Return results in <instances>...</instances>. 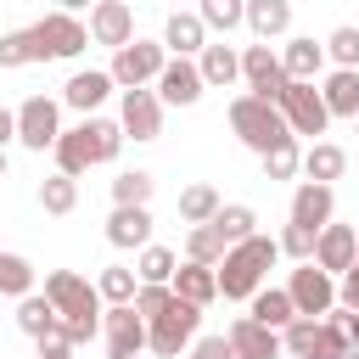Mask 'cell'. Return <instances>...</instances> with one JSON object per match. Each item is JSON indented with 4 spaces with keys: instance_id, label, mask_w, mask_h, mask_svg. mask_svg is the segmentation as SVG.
I'll list each match as a JSON object with an SVG mask.
<instances>
[{
    "instance_id": "37",
    "label": "cell",
    "mask_w": 359,
    "mask_h": 359,
    "mask_svg": "<svg viewBox=\"0 0 359 359\" xmlns=\"http://www.w3.org/2000/svg\"><path fill=\"white\" fill-rule=\"evenodd\" d=\"M196 17H202L208 28H219V34H230V28H241V22H247V0H202V6H196Z\"/></svg>"
},
{
    "instance_id": "32",
    "label": "cell",
    "mask_w": 359,
    "mask_h": 359,
    "mask_svg": "<svg viewBox=\"0 0 359 359\" xmlns=\"http://www.w3.org/2000/svg\"><path fill=\"white\" fill-rule=\"evenodd\" d=\"M224 236H219V224L208 219V224H191V236H185V258H196V264H219L224 258Z\"/></svg>"
},
{
    "instance_id": "8",
    "label": "cell",
    "mask_w": 359,
    "mask_h": 359,
    "mask_svg": "<svg viewBox=\"0 0 359 359\" xmlns=\"http://www.w3.org/2000/svg\"><path fill=\"white\" fill-rule=\"evenodd\" d=\"M163 62H168V45H151V39H129V45H118L112 50V84H123V90H135V84H151L157 73H163Z\"/></svg>"
},
{
    "instance_id": "16",
    "label": "cell",
    "mask_w": 359,
    "mask_h": 359,
    "mask_svg": "<svg viewBox=\"0 0 359 359\" xmlns=\"http://www.w3.org/2000/svg\"><path fill=\"white\" fill-rule=\"evenodd\" d=\"M353 258H359L353 224H320V236H314V264H320L325 275H342Z\"/></svg>"
},
{
    "instance_id": "38",
    "label": "cell",
    "mask_w": 359,
    "mask_h": 359,
    "mask_svg": "<svg viewBox=\"0 0 359 359\" xmlns=\"http://www.w3.org/2000/svg\"><path fill=\"white\" fill-rule=\"evenodd\" d=\"M28 62H45L39 45H34V34H28V28L0 34V67H28Z\"/></svg>"
},
{
    "instance_id": "17",
    "label": "cell",
    "mask_w": 359,
    "mask_h": 359,
    "mask_svg": "<svg viewBox=\"0 0 359 359\" xmlns=\"http://www.w3.org/2000/svg\"><path fill=\"white\" fill-rule=\"evenodd\" d=\"M224 342H230V353H236V359H280V353H286V348H280V331L258 325L252 314H241V320L230 325V337H224Z\"/></svg>"
},
{
    "instance_id": "50",
    "label": "cell",
    "mask_w": 359,
    "mask_h": 359,
    "mask_svg": "<svg viewBox=\"0 0 359 359\" xmlns=\"http://www.w3.org/2000/svg\"><path fill=\"white\" fill-rule=\"evenodd\" d=\"M0 180H6V151H0Z\"/></svg>"
},
{
    "instance_id": "10",
    "label": "cell",
    "mask_w": 359,
    "mask_h": 359,
    "mask_svg": "<svg viewBox=\"0 0 359 359\" xmlns=\"http://www.w3.org/2000/svg\"><path fill=\"white\" fill-rule=\"evenodd\" d=\"M56 135H62V107H56L50 95H28V101L17 107V140H22L28 151H50Z\"/></svg>"
},
{
    "instance_id": "7",
    "label": "cell",
    "mask_w": 359,
    "mask_h": 359,
    "mask_svg": "<svg viewBox=\"0 0 359 359\" xmlns=\"http://www.w3.org/2000/svg\"><path fill=\"white\" fill-rule=\"evenodd\" d=\"M28 34H34V45H39V56H45V62H50V56H56V62H67V56H79V50L90 45V28H84L73 11H50V17H39Z\"/></svg>"
},
{
    "instance_id": "36",
    "label": "cell",
    "mask_w": 359,
    "mask_h": 359,
    "mask_svg": "<svg viewBox=\"0 0 359 359\" xmlns=\"http://www.w3.org/2000/svg\"><path fill=\"white\" fill-rule=\"evenodd\" d=\"M135 286H140V275H135V269H123V264H107V269H101V280H95L101 303H135Z\"/></svg>"
},
{
    "instance_id": "14",
    "label": "cell",
    "mask_w": 359,
    "mask_h": 359,
    "mask_svg": "<svg viewBox=\"0 0 359 359\" xmlns=\"http://www.w3.org/2000/svg\"><path fill=\"white\" fill-rule=\"evenodd\" d=\"M241 79H247V90H252V95H264V101H275V95H280V84H286V67H280V56L269 50V39L241 50Z\"/></svg>"
},
{
    "instance_id": "47",
    "label": "cell",
    "mask_w": 359,
    "mask_h": 359,
    "mask_svg": "<svg viewBox=\"0 0 359 359\" xmlns=\"http://www.w3.org/2000/svg\"><path fill=\"white\" fill-rule=\"evenodd\" d=\"M11 140H17V112H6V107H0V151H6Z\"/></svg>"
},
{
    "instance_id": "12",
    "label": "cell",
    "mask_w": 359,
    "mask_h": 359,
    "mask_svg": "<svg viewBox=\"0 0 359 359\" xmlns=\"http://www.w3.org/2000/svg\"><path fill=\"white\" fill-rule=\"evenodd\" d=\"M123 140H157L163 135V101H157V90H146V84H135V90H123Z\"/></svg>"
},
{
    "instance_id": "33",
    "label": "cell",
    "mask_w": 359,
    "mask_h": 359,
    "mask_svg": "<svg viewBox=\"0 0 359 359\" xmlns=\"http://www.w3.org/2000/svg\"><path fill=\"white\" fill-rule=\"evenodd\" d=\"M34 292V264L22 252H0V297H28Z\"/></svg>"
},
{
    "instance_id": "4",
    "label": "cell",
    "mask_w": 359,
    "mask_h": 359,
    "mask_svg": "<svg viewBox=\"0 0 359 359\" xmlns=\"http://www.w3.org/2000/svg\"><path fill=\"white\" fill-rule=\"evenodd\" d=\"M230 129H236L241 146H252L258 157H264L269 146H280V140H297V135L286 129L280 107L264 101V95H236V101H230Z\"/></svg>"
},
{
    "instance_id": "6",
    "label": "cell",
    "mask_w": 359,
    "mask_h": 359,
    "mask_svg": "<svg viewBox=\"0 0 359 359\" xmlns=\"http://www.w3.org/2000/svg\"><path fill=\"white\" fill-rule=\"evenodd\" d=\"M275 107H280V118H286V129L292 135H325V123H331V112H325V101H320V90H314V79H286L280 84V95H275Z\"/></svg>"
},
{
    "instance_id": "11",
    "label": "cell",
    "mask_w": 359,
    "mask_h": 359,
    "mask_svg": "<svg viewBox=\"0 0 359 359\" xmlns=\"http://www.w3.org/2000/svg\"><path fill=\"white\" fill-rule=\"evenodd\" d=\"M101 325H107V359H135L146 348V320L135 314V303H107Z\"/></svg>"
},
{
    "instance_id": "29",
    "label": "cell",
    "mask_w": 359,
    "mask_h": 359,
    "mask_svg": "<svg viewBox=\"0 0 359 359\" xmlns=\"http://www.w3.org/2000/svg\"><path fill=\"white\" fill-rule=\"evenodd\" d=\"M280 67H286V79H314V73L325 67V45H314V39H286Z\"/></svg>"
},
{
    "instance_id": "45",
    "label": "cell",
    "mask_w": 359,
    "mask_h": 359,
    "mask_svg": "<svg viewBox=\"0 0 359 359\" xmlns=\"http://www.w3.org/2000/svg\"><path fill=\"white\" fill-rule=\"evenodd\" d=\"M337 303H348V309H359V258L342 269V286H337Z\"/></svg>"
},
{
    "instance_id": "40",
    "label": "cell",
    "mask_w": 359,
    "mask_h": 359,
    "mask_svg": "<svg viewBox=\"0 0 359 359\" xmlns=\"http://www.w3.org/2000/svg\"><path fill=\"white\" fill-rule=\"evenodd\" d=\"M168 297H174V286H168V280H140V286H135V314H140V320H151V314H163V309H168Z\"/></svg>"
},
{
    "instance_id": "48",
    "label": "cell",
    "mask_w": 359,
    "mask_h": 359,
    "mask_svg": "<svg viewBox=\"0 0 359 359\" xmlns=\"http://www.w3.org/2000/svg\"><path fill=\"white\" fill-rule=\"evenodd\" d=\"M84 6H90V0H62L56 11H84Z\"/></svg>"
},
{
    "instance_id": "41",
    "label": "cell",
    "mask_w": 359,
    "mask_h": 359,
    "mask_svg": "<svg viewBox=\"0 0 359 359\" xmlns=\"http://www.w3.org/2000/svg\"><path fill=\"white\" fill-rule=\"evenodd\" d=\"M174 264H180V258H174L168 247H151V241H146V247H140V269H135V275H140V280H168V275H174Z\"/></svg>"
},
{
    "instance_id": "27",
    "label": "cell",
    "mask_w": 359,
    "mask_h": 359,
    "mask_svg": "<svg viewBox=\"0 0 359 359\" xmlns=\"http://www.w3.org/2000/svg\"><path fill=\"white\" fill-rule=\"evenodd\" d=\"M252 320H258V325H269V331H280L286 320H297L292 292H286V286H258V292H252Z\"/></svg>"
},
{
    "instance_id": "3",
    "label": "cell",
    "mask_w": 359,
    "mask_h": 359,
    "mask_svg": "<svg viewBox=\"0 0 359 359\" xmlns=\"http://www.w3.org/2000/svg\"><path fill=\"white\" fill-rule=\"evenodd\" d=\"M280 258V241L275 236H241V241H230L224 247V258L213 264V275H219V297H252L258 286H264V275H269V264Z\"/></svg>"
},
{
    "instance_id": "51",
    "label": "cell",
    "mask_w": 359,
    "mask_h": 359,
    "mask_svg": "<svg viewBox=\"0 0 359 359\" xmlns=\"http://www.w3.org/2000/svg\"><path fill=\"white\" fill-rule=\"evenodd\" d=\"M353 129H359V112H353Z\"/></svg>"
},
{
    "instance_id": "5",
    "label": "cell",
    "mask_w": 359,
    "mask_h": 359,
    "mask_svg": "<svg viewBox=\"0 0 359 359\" xmlns=\"http://www.w3.org/2000/svg\"><path fill=\"white\" fill-rule=\"evenodd\" d=\"M196 325H202V309L185 303V297H168V309L146 320V348L163 353V359H180V348H191Z\"/></svg>"
},
{
    "instance_id": "35",
    "label": "cell",
    "mask_w": 359,
    "mask_h": 359,
    "mask_svg": "<svg viewBox=\"0 0 359 359\" xmlns=\"http://www.w3.org/2000/svg\"><path fill=\"white\" fill-rule=\"evenodd\" d=\"M213 224H219V236H224V241H241V236H252V230H258V213H252L247 202H219Z\"/></svg>"
},
{
    "instance_id": "28",
    "label": "cell",
    "mask_w": 359,
    "mask_h": 359,
    "mask_svg": "<svg viewBox=\"0 0 359 359\" xmlns=\"http://www.w3.org/2000/svg\"><path fill=\"white\" fill-rule=\"evenodd\" d=\"M17 325L39 342V337H50L62 320H56V309H50V297H45V292H28V297H17Z\"/></svg>"
},
{
    "instance_id": "20",
    "label": "cell",
    "mask_w": 359,
    "mask_h": 359,
    "mask_svg": "<svg viewBox=\"0 0 359 359\" xmlns=\"http://www.w3.org/2000/svg\"><path fill=\"white\" fill-rule=\"evenodd\" d=\"M107 95H112V73H101V67H90V73H73V79L62 84V101H67L73 112H84V118H90V112H95Z\"/></svg>"
},
{
    "instance_id": "42",
    "label": "cell",
    "mask_w": 359,
    "mask_h": 359,
    "mask_svg": "<svg viewBox=\"0 0 359 359\" xmlns=\"http://www.w3.org/2000/svg\"><path fill=\"white\" fill-rule=\"evenodd\" d=\"M325 56H331L337 67H359V28H337V34L325 39Z\"/></svg>"
},
{
    "instance_id": "13",
    "label": "cell",
    "mask_w": 359,
    "mask_h": 359,
    "mask_svg": "<svg viewBox=\"0 0 359 359\" xmlns=\"http://www.w3.org/2000/svg\"><path fill=\"white\" fill-rule=\"evenodd\" d=\"M202 67L191 62V56H174V62H163V73H157V101H168V107H196L202 101Z\"/></svg>"
},
{
    "instance_id": "54",
    "label": "cell",
    "mask_w": 359,
    "mask_h": 359,
    "mask_svg": "<svg viewBox=\"0 0 359 359\" xmlns=\"http://www.w3.org/2000/svg\"><path fill=\"white\" fill-rule=\"evenodd\" d=\"M353 236H359V230H353Z\"/></svg>"
},
{
    "instance_id": "19",
    "label": "cell",
    "mask_w": 359,
    "mask_h": 359,
    "mask_svg": "<svg viewBox=\"0 0 359 359\" xmlns=\"http://www.w3.org/2000/svg\"><path fill=\"white\" fill-rule=\"evenodd\" d=\"M168 286H174V297H185V303H196V309H208V303L219 297V275H213V264H196V258L174 264Z\"/></svg>"
},
{
    "instance_id": "43",
    "label": "cell",
    "mask_w": 359,
    "mask_h": 359,
    "mask_svg": "<svg viewBox=\"0 0 359 359\" xmlns=\"http://www.w3.org/2000/svg\"><path fill=\"white\" fill-rule=\"evenodd\" d=\"M314 236H320V230H309V224H286V230H280V252L303 264V258H314Z\"/></svg>"
},
{
    "instance_id": "34",
    "label": "cell",
    "mask_w": 359,
    "mask_h": 359,
    "mask_svg": "<svg viewBox=\"0 0 359 359\" xmlns=\"http://www.w3.org/2000/svg\"><path fill=\"white\" fill-rule=\"evenodd\" d=\"M213 213H219V191L213 185H185L180 191V219L185 224H208Z\"/></svg>"
},
{
    "instance_id": "53",
    "label": "cell",
    "mask_w": 359,
    "mask_h": 359,
    "mask_svg": "<svg viewBox=\"0 0 359 359\" xmlns=\"http://www.w3.org/2000/svg\"><path fill=\"white\" fill-rule=\"evenodd\" d=\"M224 359H236V353H224Z\"/></svg>"
},
{
    "instance_id": "9",
    "label": "cell",
    "mask_w": 359,
    "mask_h": 359,
    "mask_svg": "<svg viewBox=\"0 0 359 359\" xmlns=\"http://www.w3.org/2000/svg\"><path fill=\"white\" fill-rule=\"evenodd\" d=\"M286 292H292V309L297 314H331L337 309V275H325L314 258H303L297 269H292V280H286Z\"/></svg>"
},
{
    "instance_id": "1",
    "label": "cell",
    "mask_w": 359,
    "mask_h": 359,
    "mask_svg": "<svg viewBox=\"0 0 359 359\" xmlns=\"http://www.w3.org/2000/svg\"><path fill=\"white\" fill-rule=\"evenodd\" d=\"M56 174H84V168H95V163H112L118 151H123V123H112V118H84V123H73V129H62L56 135Z\"/></svg>"
},
{
    "instance_id": "44",
    "label": "cell",
    "mask_w": 359,
    "mask_h": 359,
    "mask_svg": "<svg viewBox=\"0 0 359 359\" xmlns=\"http://www.w3.org/2000/svg\"><path fill=\"white\" fill-rule=\"evenodd\" d=\"M39 359H73V342L62 337V325H56L50 337H39Z\"/></svg>"
},
{
    "instance_id": "21",
    "label": "cell",
    "mask_w": 359,
    "mask_h": 359,
    "mask_svg": "<svg viewBox=\"0 0 359 359\" xmlns=\"http://www.w3.org/2000/svg\"><path fill=\"white\" fill-rule=\"evenodd\" d=\"M163 45H168L174 56H196V50L208 45V22H202L196 11H174L168 28H163Z\"/></svg>"
},
{
    "instance_id": "23",
    "label": "cell",
    "mask_w": 359,
    "mask_h": 359,
    "mask_svg": "<svg viewBox=\"0 0 359 359\" xmlns=\"http://www.w3.org/2000/svg\"><path fill=\"white\" fill-rule=\"evenodd\" d=\"M320 101H325L331 118H353V112H359V67H337V73L325 79Z\"/></svg>"
},
{
    "instance_id": "18",
    "label": "cell",
    "mask_w": 359,
    "mask_h": 359,
    "mask_svg": "<svg viewBox=\"0 0 359 359\" xmlns=\"http://www.w3.org/2000/svg\"><path fill=\"white\" fill-rule=\"evenodd\" d=\"M331 213H337V191H331V185H320V180H303V185L292 191V224H309V230H320V224H331Z\"/></svg>"
},
{
    "instance_id": "30",
    "label": "cell",
    "mask_w": 359,
    "mask_h": 359,
    "mask_svg": "<svg viewBox=\"0 0 359 359\" xmlns=\"http://www.w3.org/2000/svg\"><path fill=\"white\" fill-rule=\"evenodd\" d=\"M151 185H157V180H151L146 168H123V174L112 180V208H146V202H151Z\"/></svg>"
},
{
    "instance_id": "31",
    "label": "cell",
    "mask_w": 359,
    "mask_h": 359,
    "mask_svg": "<svg viewBox=\"0 0 359 359\" xmlns=\"http://www.w3.org/2000/svg\"><path fill=\"white\" fill-rule=\"evenodd\" d=\"M39 208H45V213H73V208H79V180H73V174L39 180Z\"/></svg>"
},
{
    "instance_id": "15",
    "label": "cell",
    "mask_w": 359,
    "mask_h": 359,
    "mask_svg": "<svg viewBox=\"0 0 359 359\" xmlns=\"http://www.w3.org/2000/svg\"><path fill=\"white\" fill-rule=\"evenodd\" d=\"M90 39L95 45H129L135 39V11H129V0H95L90 6Z\"/></svg>"
},
{
    "instance_id": "49",
    "label": "cell",
    "mask_w": 359,
    "mask_h": 359,
    "mask_svg": "<svg viewBox=\"0 0 359 359\" xmlns=\"http://www.w3.org/2000/svg\"><path fill=\"white\" fill-rule=\"evenodd\" d=\"M348 337H353V342H359V309H353V320H348Z\"/></svg>"
},
{
    "instance_id": "52",
    "label": "cell",
    "mask_w": 359,
    "mask_h": 359,
    "mask_svg": "<svg viewBox=\"0 0 359 359\" xmlns=\"http://www.w3.org/2000/svg\"><path fill=\"white\" fill-rule=\"evenodd\" d=\"M342 359H359V353H342Z\"/></svg>"
},
{
    "instance_id": "2",
    "label": "cell",
    "mask_w": 359,
    "mask_h": 359,
    "mask_svg": "<svg viewBox=\"0 0 359 359\" xmlns=\"http://www.w3.org/2000/svg\"><path fill=\"white\" fill-rule=\"evenodd\" d=\"M45 297H50V309H56V320H62V337H67L73 348L95 337V325H101V292H95L79 269H50V275H45Z\"/></svg>"
},
{
    "instance_id": "22",
    "label": "cell",
    "mask_w": 359,
    "mask_h": 359,
    "mask_svg": "<svg viewBox=\"0 0 359 359\" xmlns=\"http://www.w3.org/2000/svg\"><path fill=\"white\" fill-rule=\"evenodd\" d=\"M107 241H112V247H146V241H151V213H146V208H112Z\"/></svg>"
},
{
    "instance_id": "24",
    "label": "cell",
    "mask_w": 359,
    "mask_h": 359,
    "mask_svg": "<svg viewBox=\"0 0 359 359\" xmlns=\"http://www.w3.org/2000/svg\"><path fill=\"white\" fill-rule=\"evenodd\" d=\"M247 28L258 39H280L292 28V0H247Z\"/></svg>"
},
{
    "instance_id": "25",
    "label": "cell",
    "mask_w": 359,
    "mask_h": 359,
    "mask_svg": "<svg viewBox=\"0 0 359 359\" xmlns=\"http://www.w3.org/2000/svg\"><path fill=\"white\" fill-rule=\"evenodd\" d=\"M196 67H202V84H219V90L241 79V56L230 45H202L196 50Z\"/></svg>"
},
{
    "instance_id": "26",
    "label": "cell",
    "mask_w": 359,
    "mask_h": 359,
    "mask_svg": "<svg viewBox=\"0 0 359 359\" xmlns=\"http://www.w3.org/2000/svg\"><path fill=\"white\" fill-rule=\"evenodd\" d=\"M309 180H320V185H331V180H342V168H348V151L342 146H331V140H314L309 151H303V163H297Z\"/></svg>"
},
{
    "instance_id": "46",
    "label": "cell",
    "mask_w": 359,
    "mask_h": 359,
    "mask_svg": "<svg viewBox=\"0 0 359 359\" xmlns=\"http://www.w3.org/2000/svg\"><path fill=\"white\" fill-rule=\"evenodd\" d=\"M224 353H230V342H224V337H202V342L191 348V359H224Z\"/></svg>"
},
{
    "instance_id": "39",
    "label": "cell",
    "mask_w": 359,
    "mask_h": 359,
    "mask_svg": "<svg viewBox=\"0 0 359 359\" xmlns=\"http://www.w3.org/2000/svg\"><path fill=\"white\" fill-rule=\"evenodd\" d=\"M297 163H303L297 140H280V146H269V151H264V180H292V174H297Z\"/></svg>"
}]
</instances>
